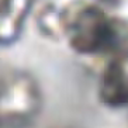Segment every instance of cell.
<instances>
[{
	"label": "cell",
	"mask_w": 128,
	"mask_h": 128,
	"mask_svg": "<svg viewBox=\"0 0 128 128\" xmlns=\"http://www.w3.org/2000/svg\"><path fill=\"white\" fill-rule=\"evenodd\" d=\"M31 0H0V45L18 37Z\"/></svg>",
	"instance_id": "obj_2"
},
{
	"label": "cell",
	"mask_w": 128,
	"mask_h": 128,
	"mask_svg": "<svg viewBox=\"0 0 128 128\" xmlns=\"http://www.w3.org/2000/svg\"><path fill=\"white\" fill-rule=\"evenodd\" d=\"M41 106L32 78L23 73L0 76V127H18L32 120Z\"/></svg>",
	"instance_id": "obj_1"
}]
</instances>
